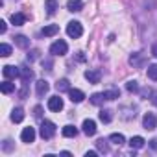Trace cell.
Wrapping results in <instances>:
<instances>
[{"label":"cell","instance_id":"cell-3","mask_svg":"<svg viewBox=\"0 0 157 157\" xmlns=\"http://www.w3.org/2000/svg\"><path fill=\"white\" fill-rule=\"evenodd\" d=\"M67 52H68V44H67L63 39L52 43V46H50V54H52V56H65Z\"/></svg>","mask_w":157,"mask_h":157},{"label":"cell","instance_id":"cell-39","mask_svg":"<svg viewBox=\"0 0 157 157\" xmlns=\"http://www.w3.org/2000/svg\"><path fill=\"white\" fill-rule=\"evenodd\" d=\"M150 148H151L153 151H157V139H151V140H150Z\"/></svg>","mask_w":157,"mask_h":157},{"label":"cell","instance_id":"cell-19","mask_svg":"<svg viewBox=\"0 0 157 157\" xmlns=\"http://www.w3.org/2000/svg\"><path fill=\"white\" fill-rule=\"evenodd\" d=\"M105 100H107V98H105V93H94V94L91 96V104H93V105H102Z\"/></svg>","mask_w":157,"mask_h":157},{"label":"cell","instance_id":"cell-33","mask_svg":"<svg viewBox=\"0 0 157 157\" xmlns=\"http://www.w3.org/2000/svg\"><path fill=\"white\" fill-rule=\"evenodd\" d=\"M11 150H13V140H11V139H6V140L2 142V151L10 153Z\"/></svg>","mask_w":157,"mask_h":157},{"label":"cell","instance_id":"cell-10","mask_svg":"<svg viewBox=\"0 0 157 157\" xmlns=\"http://www.w3.org/2000/svg\"><path fill=\"white\" fill-rule=\"evenodd\" d=\"M68 98H70L72 104H80V102L85 100V93L80 91V89H70V91H68Z\"/></svg>","mask_w":157,"mask_h":157},{"label":"cell","instance_id":"cell-18","mask_svg":"<svg viewBox=\"0 0 157 157\" xmlns=\"http://www.w3.org/2000/svg\"><path fill=\"white\" fill-rule=\"evenodd\" d=\"M13 39H15V44H17L19 48H24V50H26V48L30 46V39L24 37V35H15Z\"/></svg>","mask_w":157,"mask_h":157},{"label":"cell","instance_id":"cell-16","mask_svg":"<svg viewBox=\"0 0 157 157\" xmlns=\"http://www.w3.org/2000/svg\"><path fill=\"white\" fill-rule=\"evenodd\" d=\"M41 33H43L44 37H54L56 33H59V26H57V24H50V26H44V28L41 30Z\"/></svg>","mask_w":157,"mask_h":157},{"label":"cell","instance_id":"cell-13","mask_svg":"<svg viewBox=\"0 0 157 157\" xmlns=\"http://www.w3.org/2000/svg\"><path fill=\"white\" fill-rule=\"evenodd\" d=\"M48 89H50V85H48L46 80H39V82L35 83V93H37V96H44V94L48 93Z\"/></svg>","mask_w":157,"mask_h":157},{"label":"cell","instance_id":"cell-11","mask_svg":"<svg viewBox=\"0 0 157 157\" xmlns=\"http://www.w3.org/2000/svg\"><path fill=\"white\" fill-rule=\"evenodd\" d=\"M48 109L50 111H61L63 109V98H59V96H50L48 98Z\"/></svg>","mask_w":157,"mask_h":157},{"label":"cell","instance_id":"cell-4","mask_svg":"<svg viewBox=\"0 0 157 157\" xmlns=\"http://www.w3.org/2000/svg\"><path fill=\"white\" fill-rule=\"evenodd\" d=\"M146 54L144 52H135V54H131L129 56V65L131 67H135V68H142L144 65H146Z\"/></svg>","mask_w":157,"mask_h":157},{"label":"cell","instance_id":"cell-26","mask_svg":"<svg viewBox=\"0 0 157 157\" xmlns=\"http://www.w3.org/2000/svg\"><path fill=\"white\" fill-rule=\"evenodd\" d=\"M56 89L59 91V93H63V91H70V83H68V80H67V78H63V80H59L57 83H56Z\"/></svg>","mask_w":157,"mask_h":157},{"label":"cell","instance_id":"cell-37","mask_svg":"<svg viewBox=\"0 0 157 157\" xmlns=\"http://www.w3.org/2000/svg\"><path fill=\"white\" fill-rule=\"evenodd\" d=\"M6 30H8V24H6V21H0V33H6Z\"/></svg>","mask_w":157,"mask_h":157},{"label":"cell","instance_id":"cell-41","mask_svg":"<svg viewBox=\"0 0 157 157\" xmlns=\"http://www.w3.org/2000/svg\"><path fill=\"white\" fill-rule=\"evenodd\" d=\"M151 56H153V57H157V44H153V46H151Z\"/></svg>","mask_w":157,"mask_h":157},{"label":"cell","instance_id":"cell-21","mask_svg":"<svg viewBox=\"0 0 157 157\" xmlns=\"http://www.w3.org/2000/svg\"><path fill=\"white\" fill-rule=\"evenodd\" d=\"M0 91H2L4 94H11V93L15 91V83H11L10 80H6V82L0 83Z\"/></svg>","mask_w":157,"mask_h":157},{"label":"cell","instance_id":"cell-23","mask_svg":"<svg viewBox=\"0 0 157 157\" xmlns=\"http://www.w3.org/2000/svg\"><path fill=\"white\" fill-rule=\"evenodd\" d=\"M98 117H100V120H102L104 124H109V122L113 120V111H111V109H102Z\"/></svg>","mask_w":157,"mask_h":157},{"label":"cell","instance_id":"cell-12","mask_svg":"<svg viewBox=\"0 0 157 157\" xmlns=\"http://www.w3.org/2000/svg\"><path fill=\"white\" fill-rule=\"evenodd\" d=\"M21 140L26 142V144L33 142L35 140V128H24L22 133H21Z\"/></svg>","mask_w":157,"mask_h":157},{"label":"cell","instance_id":"cell-7","mask_svg":"<svg viewBox=\"0 0 157 157\" xmlns=\"http://www.w3.org/2000/svg\"><path fill=\"white\" fill-rule=\"evenodd\" d=\"M142 126H144V129H148V131L155 129V128H157V118H155V115H153V113H146V115L142 117Z\"/></svg>","mask_w":157,"mask_h":157},{"label":"cell","instance_id":"cell-32","mask_svg":"<svg viewBox=\"0 0 157 157\" xmlns=\"http://www.w3.org/2000/svg\"><path fill=\"white\" fill-rule=\"evenodd\" d=\"M126 89H128L129 93H137V91H139V83H137L135 80H129V82L126 83Z\"/></svg>","mask_w":157,"mask_h":157},{"label":"cell","instance_id":"cell-38","mask_svg":"<svg viewBox=\"0 0 157 157\" xmlns=\"http://www.w3.org/2000/svg\"><path fill=\"white\" fill-rule=\"evenodd\" d=\"M43 67H46V70H52V59H44Z\"/></svg>","mask_w":157,"mask_h":157},{"label":"cell","instance_id":"cell-9","mask_svg":"<svg viewBox=\"0 0 157 157\" xmlns=\"http://www.w3.org/2000/svg\"><path fill=\"white\" fill-rule=\"evenodd\" d=\"M82 129H83V133H85L87 137H93V135L96 133V122H94V120H91V118H87V120H83Z\"/></svg>","mask_w":157,"mask_h":157},{"label":"cell","instance_id":"cell-40","mask_svg":"<svg viewBox=\"0 0 157 157\" xmlns=\"http://www.w3.org/2000/svg\"><path fill=\"white\" fill-rule=\"evenodd\" d=\"M96 153H98V151H94V150H91V151H87V153H85V157H94Z\"/></svg>","mask_w":157,"mask_h":157},{"label":"cell","instance_id":"cell-6","mask_svg":"<svg viewBox=\"0 0 157 157\" xmlns=\"http://www.w3.org/2000/svg\"><path fill=\"white\" fill-rule=\"evenodd\" d=\"M2 74L6 80H15V78H21V67H13V65H6L2 68Z\"/></svg>","mask_w":157,"mask_h":157},{"label":"cell","instance_id":"cell-17","mask_svg":"<svg viewBox=\"0 0 157 157\" xmlns=\"http://www.w3.org/2000/svg\"><path fill=\"white\" fill-rule=\"evenodd\" d=\"M144 139L142 137H139V135H135V137H131L129 139V146H131V150H140L142 146H144Z\"/></svg>","mask_w":157,"mask_h":157},{"label":"cell","instance_id":"cell-22","mask_svg":"<svg viewBox=\"0 0 157 157\" xmlns=\"http://www.w3.org/2000/svg\"><path fill=\"white\" fill-rule=\"evenodd\" d=\"M24 22H26V15H24V13H13V15H11V24L22 26Z\"/></svg>","mask_w":157,"mask_h":157},{"label":"cell","instance_id":"cell-2","mask_svg":"<svg viewBox=\"0 0 157 157\" xmlns=\"http://www.w3.org/2000/svg\"><path fill=\"white\" fill-rule=\"evenodd\" d=\"M67 35L70 39H78V37H82L83 35V26L78 22V21H70L67 24Z\"/></svg>","mask_w":157,"mask_h":157},{"label":"cell","instance_id":"cell-8","mask_svg":"<svg viewBox=\"0 0 157 157\" xmlns=\"http://www.w3.org/2000/svg\"><path fill=\"white\" fill-rule=\"evenodd\" d=\"M85 80L89 82V83H100V80H102V72L100 70H96V68H89V70H85Z\"/></svg>","mask_w":157,"mask_h":157},{"label":"cell","instance_id":"cell-36","mask_svg":"<svg viewBox=\"0 0 157 157\" xmlns=\"http://www.w3.org/2000/svg\"><path fill=\"white\" fill-rule=\"evenodd\" d=\"M37 56H39V50H32V52H28V59H30V61L37 59Z\"/></svg>","mask_w":157,"mask_h":157},{"label":"cell","instance_id":"cell-24","mask_svg":"<svg viewBox=\"0 0 157 157\" xmlns=\"http://www.w3.org/2000/svg\"><path fill=\"white\" fill-rule=\"evenodd\" d=\"M61 133H63V137H68V139H70V137H76V135H78V128H74L72 124H68V126L63 128Z\"/></svg>","mask_w":157,"mask_h":157},{"label":"cell","instance_id":"cell-25","mask_svg":"<svg viewBox=\"0 0 157 157\" xmlns=\"http://www.w3.org/2000/svg\"><path fill=\"white\" fill-rule=\"evenodd\" d=\"M109 140H111L113 144H117V146H122V144L126 142V139H124L122 133H111V135H109Z\"/></svg>","mask_w":157,"mask_h":157},{"label":"cell","instance_id":"cell-27","mask_svg":"<svg viewBox=\"0 0 157 157\" xmlns=\"http://www.w3.org/2000/svg\"><path fill=\"white\" fill-rule=\"evenodd\" d=\"M105 93V98L107 100H117V98H120V91L117 89V87H111V89H107V91H104Z\"/></svg>","mask_w":157,"mask_h":157},{"label":"cell","instance_id":"cell-20","mask_svg":"<svg viewBox=\"0 0 157 157\" xmlns=\"http://www.w3.org/2000/svg\"><path fill=\"white\" fill-rule=\"evenodd\" d=\"M11 120L17 122V124L24 120V111H22V107H15V109L11 111Z\"/></svg>","mask_w":157,"mask_h":157},{"label":"cell","instance_id":"cell-28","mask_svg":"<svg viewBox=\"0 0 157 157\" xmlns=\"http://www.w3.org/2000/svg\"><path fill=\"white\" fill-rule=\"evenodd\" d=\"M44 4H46V13H48V15H54V13H56V10L59 8L57 0H46Z\"/></svg>","mask_w":157,"mask_h":157},{"label":"cell","instance_id":"cell-1","mask_svg":"<svg viewBox=\"0 0 157 157\" xmlns=\"http://www.w3.org/2000/svg\"><path fill=\"white\" fill-rule=\"evenodd\" d=\"M39 133H41V137H43L44 140H50V139L56 135V124H54L52 120H43Z\"/></svg>","mask_w":157,"mask_h":157},{"label":"cell","instance_id":"cell-30","mask_svg":"<svg viewBox=\"0 0 157 157\" xmlns=\"http://www.w3.org/2000/svg\"><path fill=\"white\" fill-rule=\"evenodd\" d=\"M96 148H98V151L109 153V146H107V140H104V139H100V140L96 142Z\"/></svg>","mask_w":157,"mask_h":157},{"label":"cell","instance_id":"cell-31","mask_svg":"<svg viewBox=\"0 0 157 157\" xmlns=\"http://www.w3.org/2000/svg\"><path fill=\"white\" fill-rule=\"evenodd\" d=\"M148 78L153 82H157V65H150L148 67Z\"/></svg>","mask_w":157,"mask_h":157},{"label":"cell","instance_id":"cell-5","mask_svg":"<svg viewBox=\"0 0 157 157\" xmlns=\"http://www.w3.org/2000/svg\"><path fill=\"white\" fill-rule=\"evenodd\" d=\"M118 113H120L122 120H133L137 117V107L135 105H120Z\"/></svg>","mask_w":157,"mask_h":157},{"label":"cell","instance_id":"cell-15","mask_svg":"<svg viewBox=\"0 0 157 157\" xmlns=\"http://www.w3.org/2000/svg\"><path fill=\"white\" fill-rule=\"evenodd\" d=\"M33 76H35V74H33V70H32L30 67H26V65L21 67V80H22V82H32Z\"/></svg>","mask_w":157,"mask_h":157},{"label":"cell","instance_id":"cell-34","mask_svg":"<svg viewBox=\"0 0 157 157\" xmlns=\"http://www.w3.org/2000/svg\"><path fill=\"white\" fill-rule=\"evenodd\" d=\"M150 102L157 107V91H150Z\"/></svg>","mask_w":157,"mask_h":157},{"label":"cell","instance_id":"cell-29","mask_svg":"<svg viewBox=\"0 0 157 157\" xmlns=\"http://www.w3.org/2000/svg\"><path fill=\"white\" fill-rule=\"evenodd\" d=\"M0 56H2V57L11 56V46H10L8 43H2V44H0Z\"/></svg>","mask_w":157,"mask_h":157},{"label":"cell","instance_id":"cell-14","mask_svg":"<svg viewBox=\"0 0 157 157\" xmlns=\"http://www.w3.org/2000/svg\"><path fill=\"white\" fill-rule=\"evenodd\" d=\"M67 10L72 11V13H78V11L83 10V2H82V0H68V2H67Z\"/></svg>","mask_w":157,"mask_h":157},{"label":"cell","instance_id":"cell-35","mask_svg":"<svg viewBox=\"0 0 157 157\" xmlns=\"http://www.w3.org/2000/svg\"><path fill=\"white\" fill-rule=\"evenodd\" d=\"M41 113H43V107H41V105H35V107H33V117H35V118H41Z\"/></svg>","mask_w":157,"mask_h":157}]
</instances>
